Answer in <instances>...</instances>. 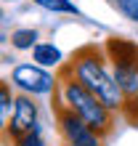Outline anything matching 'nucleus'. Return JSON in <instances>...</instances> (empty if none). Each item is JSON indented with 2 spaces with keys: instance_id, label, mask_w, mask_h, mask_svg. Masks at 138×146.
Instances as JSON below:
<instances>
[{
  "instance_id": "9d476101",
  "label": "nucleus",
  "mask_w": 138,
  "mask_h": 146,
  "mask_svg": "<svg viewBox=\"0 0 138 146\" xmlns=\"http://www.w3.org/2000/svg\"><path fill=\"white\" fill-rule=\"evenodd\" d=\"M34 3L48 8V11H56V13H77V5L69 3V0H34Z\"/></svg>"
},
{
  "instance_id": "20e7f679",
  "label": "nucleus",
  "mask_w": 138,
  "mask_h": 146,
  "mask_svg": "<svg viewBox=\"0 0 138 146\" xmlns=\"http://www.w3.org/2000/svg\"><path fill=\"white\" fill-rule=\"evenodd\" d=\"M34 125H37V104L29 96H16L13 98V117L3 130L5 141L11 146H16L19 141H24L27 135L34 133Z\"/></svg>"
},
{
  "instance_id": "f8f14e48",
  "label": "nucleus",
  "mask_w": 138,
  "mask_h": 146,
  "mask_svg": "<svg viewBox=\"0 0 138 146\" xmlns=\"http://www.w3.org/2000/svg\"><path fill=\"white\" fill-rule=\"evenodd\" d=\"M122 111H125V117L130 119L133 125H138V96H135V101H133V104H130V106H125Z\"/></svg>"
},
{
  "instance_id": "ddd939ff",
  "label": "nucleus",
  "mask_w": 138,
  "mask_h": 146,
  "mask_svg": "<svg viewBox=\"0 0 138 146\" xmlns=\"http://www.w3.org/2000/svg\"><path fill=\"white\" fill-rule=\"evenodd\" d=\"M16 146H45V143H42V141L37 138V133H32V135H27L24 141H19Z\"/></svg>"
},
{
  "instance_id": "7ed1b4c3",
  "label": "nucleus",
  "mask_w": 138,
  "mask_h": 146,
  "mask_svg": "<svg viewBox=\"0 0 138 146\" xmlns=\"http://www.w3.org/2000/svg\"><path fill=\"white\" fill-rule=\"evenodd\" d=\"M53 111H56L58 130H61L66 146H104V138H98V135L93 133L90 127H88L72 109L64 104L61 96L53 101Z\"/></svg>"
},
{
  "instance_id": "f257e3e1",
  "label": "nucleus",
  "mask_w": 138,
  "mask_h": 146,
  "mask_svg": "<svg viewBox=\"0 0 138 146\" xmlns=\"http://www.w3.org/2000/svg\"><path fill=\"white\" fill-rule=\"evenodd\" d=\"M106 50L96 42L77 48L69 56L66 64H58V72L72 77L77 85H82L90 96H96L106 109L111 111H122V90L114 80V74L106 66Z\"/></svg>"
},
{
  "instance_id": "0eeeda50",
  "label": "nucleus",
  "mask_w": 138,
  "mask_h": 146,
  "mask_svg": "<svg viewBox=\"0 0 138 146\" xmlns=\"http://www.w3.org/2000/svg\"><path fill=\"white\" fill-rule=\"evenodd\" d=\"M34 61L40 66H58L61 64V53L56 45H34Z\"/></svg>"
},
{
  "instance_id": "6e6552de",
  "label": "nucleus",
  "mask_w": 138,
  "mask_h": 146,
  "mask_svg": "<svg viewBox=\"0 0 138 146\" xmlns=\"http://www.w3.org/2000/svg\"><path fill=\"white\" fill-rule=\"evenodd\" d=\"M11 101H13V96H11V88H8V82H3L0 80V133L5 130V119H8V109H11Z\"/></svg>"
},
{
  "instance_id": "39448f33",
  "label": "nucleus",
  "mask_w": 138,
  "mask_h": 146,
  "mask_svg": "<svg viewBox=\"0 0 138 146\" xmlns=\"http://www.w3.org/2000/svg\"><path fill=\"white\" fill-rule=\"evenodd\" d=\"M13 85H19L27 93H50L56 88V80L48 72H42L40 66L24 64V66H16L13 69Z\"/></svg>"
},
{
  "instance_id": "423d86ee",
  "label": "nucleus",
  "mask_w": 138,
  "mask_h": 146,
  "mask_svg": "<svg viewBox=\"0 0 138 146\" xmlns=\"http://www.w3.org/2000/svg\"><path fill=\"white\" fill-rule=\"evenodd\" d=\"M104 50H106V58L114 69H138V42L114 35L106 40Z\"/></svg>"
},
{
  "instance_id": "f03ea898",
  "label": "nucleus",
  "mask_w": 138,
  "mask_h": 146,
  "mask_svg": "<svg viewBox=\"0 0 138 146\" xmlns=\"http://www.w3.org/2000/svg\"><path fill=\"white\" fill-rule=\"evenodd\" d=\"M58 90H61V101L90 127L98 138H106L114 130V111L106 109L96 96H90L82 85H77L72 77H66L58 72Z\"/></svg>"
},
{
  "instance_id": "1a4fd4ad",
  "label": "nucleus",
  "mask_w": 138,
  "mask_h": 146,
  "mask_svg": "<svg viewBox=\"0 0 138 146\" xmlns=\"http://www.w3.org/2000/svg\"><path fill=\"white\" fill-rule=\"evenodd\" d=\"M34 40H37V32H34V29H16L13 35H11L13 48H19V50L32 48V45H34Z\"/></svg>"
},
{
  "instance_id": "9b49d317",
  "label": "nucleus",
  "mask_w": 138,
  "mask_h": 146,
  "mask_svg": "<svg viewBox=\"0 0 138 146\" xmlns=\"http://www.w3.org/2000/svg\"><path fill=\"white\" fill-rule=\"evenodd\" d=\"M117 5H119V11H122L127 19L138 21V0H117Z\"/></svg>"
}]
</instances>
